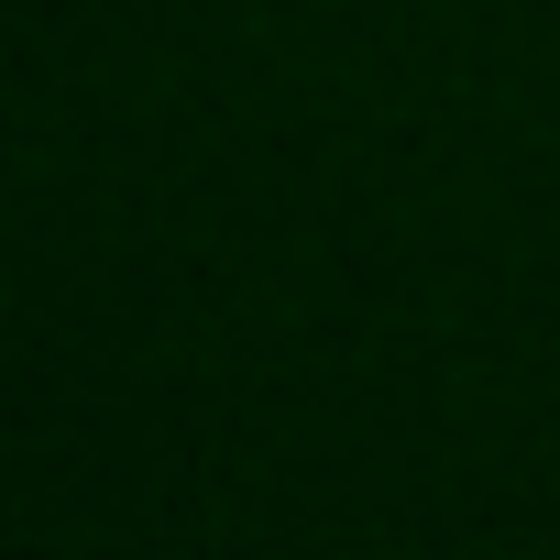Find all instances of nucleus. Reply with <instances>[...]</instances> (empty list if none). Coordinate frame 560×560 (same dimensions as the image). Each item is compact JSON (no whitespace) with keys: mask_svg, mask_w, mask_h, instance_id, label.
I'll list each match as a JSON object with an SVG mask.
<instances>
[]
</instances>
